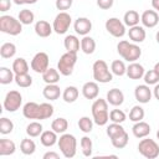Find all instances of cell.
<instances>
[{
	"label": "cell",
	"instance_id": "21",
	"mask_svg": "<svg viewBox=\"0 0 159 159\" xmlns=\"http://www.w3.org/2000/svg\"><path fill=\"white\" fill-rule=\"evenodd\" d=\"M53 31V27L45 20H39L35 24V32L40 37H48Z\"/></svg>",
	"mask_w": 159,
	"mask_h": 159
},
{
	"label": "cell",
	"instance_id": "25",
	"mask_svg": "<svg viewBox=\"0 0 159 159\" xmlns=\"http://www.w3.org/2000/svg\"><path fill=\"white\" fill-rule=\"evenodd\" d=\"M16 150V145L12 140L10 139H0V155L5 157V155H11L14 154Z\"/></svg>",
	"mask_w": 159,
	"mask_h": 159
},
{
	"label": "cell",
	"instance_id": "29",
	"mask_svg": "<svg viewBox=\"0 0 159 159\" xmlns=\"http://www.w3.org/2000/svg\"><path fill=\"white\" fill-rule=\"evenodd\" d=\"M81 50L86 55H92L96 50V41L91 36H83V39L81 40Z\"/></svg>",
	"mask_w": 159,
	"mask_h": 159
},
{
	"label": "cell",
	"instance_id": "4",
	"mask_svg": "<svg viewBox=\"0 0 159 159\" xmlns=\"http://www.w3.org/2000/svg\"><path fill=\"white\" fill-rule=\"evenodd\" d=\"M58 148L62 153V155L67 159H71L76 155V152H77V140L75 138V135L72 134H68V133H63L58 142Z\"/></svg>",
	"mask_w": 159,
	"mask_h": 159
},
{
	"label": "cell",
	"instance_id": "6",
	"mask_svg": "<svg viewBox=\"0 0 159 159\" xmlns=\"http://www.w3.org/2000/svg\"><path fill=\"white\" fill-rule=\"evenodd\" d=\"M93 80L99 83H108L113 80V73L109 71L108 65L103 60H97L92 66Z\"/></svg>",
	"mask_w": 159,
	"mask_h": 159
},
{
	"label": "cell",
	"instance_id": "14",
	"mask_svg": "<svg viewBox=\"0 0 159 159\" xmlns=\"http://www.w3.org/2000/svg\"><path fill=\"white\" fill-rule=\"evenodd\" d=\"M73 29H75L76 34L81 35V36H86L92 30V22L87 17H78L73 24Z\"/></svg>",
	"mask_w": 159,
	"mask_h": 159
},
{
	"label": "cell",
	"instance_id": "55",
	"mask_svg": "<svg viewBox=\"0 0 159 159\" xmlns=\"http://www.w3.org/2000/svg\"><path fill=\"white\" fill-rule=\"evenodd\" d=\"M155 40H157V42L159 43V31L157 32V35H155Z\"/></svg>",
	"mask_w": 159,
	"mask_h": 159
},
{
	"label": "cell",
	"instance_id": "36",
	"mask_svg": "<svg viewBox=\"0 0 159 159\" xmlns=\"http://www.w3.org/2000/svg\"><path fill=\"white\" fill-rule=\"evenodd\" d=\"M111 71L113 75L120 77L127 73V66L124 65V62L122 60H114L111 65Z\"/></svg>",
	"mask_w": 159,
	"mask_h": 159
},
{
	"label": "cell",
	"instance_id": "22",
	"mask_svg": "<svg viewBox=\"0 0 159 159\" xmlns=\"http://www.w3.org/2000/svg\"><path fill=\"white\" fill-rule=\"evenodd\" d=\"M40 142L43 147H53L58 142L57 133L53 130H43L40 135Z\"/></svg>",
	"mask_w": 159,
	"mask_h": 159
},
{
	"label": "cell",
	"instance_id": "23",
	"mask_svg": "<svg viewBox=\"0 0 159 159\" xmlns=\"http://www.w3.org/2000/svg\"><path fill=\"white\" fill-rule=\"evenodd\" d=\"M63 45L67 52H73V53H77L81 47V42L75 35H67L63 40Z\"/></svg>",
	"mask_w": 159,
	"mask_h": 159
},
{
	"label": "cell",
	"instance_id": "56",
	"mask_svg": "<svg viewBox=\"0 0 159 159\" xmlns=\"http://www.w3.org/2000/svg\"><path fill=\"white\" fill-rule=\"evenodd\" d=\"M157 138L159 139V129H158V132H157Z\"/></svg>",
	"mask_w": 159,
	"mask_h": 159
},
{
	"label": "cell",
	"instance_id": "2",
	"mask_svg": "<svg viewBox=\"0 0 159 159\" xmlns=\"http://www.w3.org/2000/svg\"><path fill=\"white\" fill-rule=\"evenodd\" d=\"M117 51L123 60L128 62H135L142 56V48L137 43H132L127 40H122L117 45Z\"/></svg>",
	"mask_w": 159,
	"mask_h": 159
},
{
	"label": "cell",
	"instance_id": "38",
	"mask_svg": "<svg viewBox=\"0 0 159 159\" xmlns=\"http://www.w3.org/2000/svg\"><path fill=\"white\" fill-rule=\"evenodd\" d=\"M128 140H129V137H128V133L127 132H124L120 135H117V137H114V138L111 139L112 145L114 148H117V149H123L128 144Z\"/></svg>",
	"mask_w": 159,
	"mask_h": 159
},
{
	"label": "cell",
	"instance_id": "1",
	"mask_svg": "<svg viewBox=\"0 0 159 159\" xmlns=\"http://www.w3.org/2000/svg\"><path fill=\"white\" fill-rule=\"evenodd\" d=\"M22 114L27 119H47L53 114V106L50 103H36L27 102L22 107Z\"/></svg>",
	"mask_w": 159,
	"mask_h": 159
},
{
	"label": "cell",
	"instance_id": "42",
	"mask_svg": "<svg viewBox=\"0 0 159 159\" xmlns=\"http://www.w3.org/2000/svg\"><path fill=\"white\" fill-rule=\"evenodd\" d=\"M144 109H143V107H140V106H134V107H132V109H130V112H129V120H132V122H139V120H142L143 118H144Z\"/></svg>",
	"mask_w": 159,
	"mask_h": 159
},
{
	"label": "cell",
	"instance_id": "40",
	"mask_svg": "<svg viewBox=\"0 0 159 159\" xmlns=\"http://www.w3.org/2000/svg\"><path fill=\"white\" fill-rule=\"evenodd\" d=\"M124 132H125V129L122 127L120 123H113L112 122V124H109L107 127V135L109 137V139H112V138H114L117 135H120Z\"/></svg>",
	"mask_w": 159,
	"mask_h": 159
},
{
	"label": "cell",
	"instance_id": "41",
	"mask_svg": "<svg viewBox=\"0 0 159 159\" xmlns=\"http://www.w3.org/2000/svg\"><path fill=\"white\" fill-rule=\"evenodd\" d=\"M80 144H81L82 154L84 157H91L92 155V148H93V143H92L91 138L89 137H82Z\"/></svg>",
	"mask_w": 159,
	"mask_h": 159
},
{
	"label": "cell",
	"instance_id": "10",
	"mask_svg": "<svg viewBox=\"0 0 159 159\" xmlns=\"http://www.w3.org/2000/svg\"><path fill=\"white\" fill-rule=\"evenodd\" d=\"M22 104V96L19 91H10L4 98V108L7 112H16Z\"/></svg>",
	"mask_w": 159,
	"mask_h": 159
},
{
	"label": "cell",
	"instance_id": "53",
	"mask_svg": "<svg viewBox=\"0 0 159 159\" xmlns=\"http://www.w3.org/2000/svg\"><path fill=\"white\" fill-rule=\"evenodd\" d=\"M152 6L154 10L159 11V0H152Z\"/></svg>",
	"mask_w": 159,
	"mask_h": 159
},
{
	"label": "cell",
	"instance_id": "27",
	"mask_svg": "<svg viewBox=\"0 0 159 159\" xmlns=\"http://www.w3.org/2000/svg\"><path fill=\"white\" fill-rule=\"evenodd\" d=\"M12 71L15 75L21 73H29V63L24 57H17L12 62Z\"/></svg>",
	"mask_w": 159,
	"mask_h": 159
},
{
	"label": "cell",
	"instance_id": "52",
	"mask_svg": "<svg viewBox=\"0 0 159 159\" xmlns=\"http://www.w3.org/2000/svg\"><path fill=\"white\" fill-rule=\"evenodd\" d=\"M153 94H154V97L159 101V83H157V84L154 86V88H153Z\"/></svg>",
	"mask_w": 159,
	"mask_h": 159
},
{
	"label": "cell",
	"instance_id": "3",
	"mask_svg": "<svg viewBox=\"0 0 159 159\" xmlns=\"http://www.w3.org/2000/svg\"><path fill=\"white\" fill-rule=\"evenodd\" d=\"M92 117L93 122L97 125H106L109 120V113H108V102L107 99L98 98L94 99L92 103Z\"/></svg>",
	"mask_w": 159,
	"mask_h": 159
},
{
	"label": "cell",
	"instance_id": "18",
	"mask_svg": "<svg viewBox=\"0 0 159 159\" xmlns=\"http://www.w3.org/2000/svg\"><path fill=\"white\" fill-rule=\"evenodd\" d=\"M107 102L111 104V106H114V107H118L120 104H123L124 102V94L120 89L118 88H112L107 92Z\"/></svg>",
	"mask_w": 159,
	"mask_h": 159
},
{
	"label": "cell",
	"instance_id": "47",
	"mask_svg": "<svg viewBox=\"0 0 159 159\" xmlns=\"http://www.w3.org/2000/svg\"><path fill=\"white\" fill-rule=\"evenodd\" d=\"M73 4V0H56L55 5H56V9L57 10H61V11H65V10H68Z\"/></svg>",
	"mask_w": 159,
	"mask_h": 159
},
{
	"label": "cell",
	"instance_id": "49",
	"mask_svg": "<svg viewBox=\"0 0 159 159\" xmlns=\"http://www.w3.org/2000/svg\"><path fill=\"white\" fill-rule=\"evenodd\" d=\"M11 7V1L10 0H0V11L5 12L7 10H10Z\"/></svg>",
	"mask_w": 159,
	"mask_h": 159
},
{
	"label": "cell",
	"instance_id": "17",
	"mask_svg": "<svg viewBox=\"0 0 159 159\" xmlns=\"http://www.w3.org/2000/svg\"><path fill=\"white\" fill-rule=\"evenodd\" d=\"M144 73H145V70L140 63L130 62L129 66L127 67V73L125 75L130 80H140L142 77H144Z\"/></svg>",
	"mask_w": 159,
	"mask_h": 159
},
{
	"label": "cell",
	"instance_id": "24",
	"mask_svg": "<svg viewBox=\"0 0 159 159\" xmlns=\"http://www.w3.org/2000/svg\"><path fill=\"white\" fill-rule=\"evenodd\" d=\"M42 94L48 101H56L61 96V89L56 83L55 84H46L45 88L42 89Z\"/></svg>",
	"mask_w": 159,
	"mask_h": 159
},
{
	"label": "cell",
	"instance_id": "5",
	"mask_svg": "<svg viewBox=\"0 0 159 159\" xmlns=\"http://www.w3.org/2000/svg\"><path fill=\"white\" fill-rule=\"evenodd\" d=\"M0 31L11 36H17L22 31V24L14 16L2 15L0 16Z\"/></svg>",
	"mask_w": 159,
	"mask_h": 159
},
{
	"label": "cell",
	"instance_id": "45",
	"mask_svg": "<svg viewBox=\"0 0 159 159\" xmlns=\"http://www.w3.org/2000/svg\"><path fill=\"white\" fill-rule=\"evenodd\" d=\"M14 130V123L6 118V117H2L0 119V133L1 134H9Z\"/></svg>",
	"mask_w": 159,
	"mask_h": 159
},
{
	"label": "cell",
	"instance_id": "26",
	"mask_svg": "<svg viewBox=\"0 0 159 159\" xmlns=\"http://www.w3.org/2000/svg\"><path fill=\"white\" fill-rule=\"evenodd\" d=\"M42 80L45 81L46 84H55L60 81V72L58 70L48 67L43 73H42Z\"/></svg>",
	"mask_w": 159,
	"mask_h": 159
},
{
	"label": "cell",
	"instance_id": "32",
	"mask_svg": "<svg viewBox=\"0 0 159 159\" xmlns=\"http://www.w3.org/2000/svg\"><path fill=\"white\" fill-rule=\"evenodd\" d=\"M20 150H21V153L25 154V155H31V154H34L35 150H36V144H35V142H34L32 139L25 138V139H22L21 143H20Z\"/></svg>",
	"mask_w": 159,
	"mask_h": 159
},
{
	"label": "cell",
	"instance_id": "34",
	"mask_svg": "<svg viewBox=\"0 0 159 159\" xmlns=\"http://www.w3.org/2000/svg\"><path fill=\"white\" fill-rule=\"evenodd\" d=\"M12 81H15L14 71L7 68V67H0V83L1 84H9Z\"/></svg>",
	"mask_w": 159,
	"mask_h": 159
},
{
	"label": "cell",
	"instance_id": "31",
	"mask_svg": "<svg viewBox=\"0 0 159 159\" xmlns=\"http://www.w3.org/2000/svg\"><path fill=\"white\" fill-rule=\"evenodd\" d=\"M68 128V122L66 118H56L52 120L51 123V129L53 132H56L57 134H63Z\"/></svg>",
	"mask_w": 159,
	"mask_h": 159
},
{
	"label": "cell",
	"instance_id": "46",
	"mask_svg": "<svg viewBox=\"0 0 159 159\" xmlns=\"http://www.w3.org/2000/svg\"><path fill=\"white\" fill-rule=\"evenodd\" d=\"M144 82H145V84H148V86H150V84H157L158 82H159V75L154 71V70H149V71H147L145 73H144Z\"/></svg>",
	"mask_w": 159,
	"mask_h": 159
},
{
	"label": "cell",
	"instance_id": "39",
	"mask_svg": "<svg viewBox=\"0 0 159 159\" xmlns=\"http://www.w3.org/2000/svg\"><path fill=\"white\" fill-rule=\"evenodd\" d=\"M19 20L22 25H30L34 22L35 20V15L31 10L29 9H22L20 12H19Z\"/></svg>",
	"mask_w": 159,
	"mask_h": 159
},
{
	"label": "cell",
	"instance_id": "50",
	"mask_svg": "<svg viewBox=\"0 0 159 159\" xmlns=\"http://www.w3.org/2000/svg\"><path fill=\"white\" fill-rule=\"evenodd\" d=\"M43 159H60V154L56 152H47L42 157Z\"/></svg>",
	"mask_w": 159,
	"mask_h": 159
},
{
	"label": "cell",
	"instance_id": "35",
	"mask_svg": "<svg viewBox=\"0 0 159 159\" xmlns=\"http://www.w3.org/2000/svg\"><path fill=\"white\" fill-rule=\"evenodd\" d=\"M42 129H43V127H42V124L40 122H31L26 127V133H27L29 137L35 138V137L41 135V133L43 132Z\"/></svg>",
	"mask_w": 159,
	"mask_h": 159
},
{
	"label": "cell",
	"instance_id": "30",
	"mask_svg": "<svg viewBox=\"0 0 159 159\" xmlns=\"http://www.w3.org/2000/svg\"><path fill=\"white\" fill-rule=\"evenodd\" d=\"M139 20H140L139 14H138L135 10H128V11L124 14V16H123V22H124V25H125V26H129V27L138 25V24H139Z\"/></svg>",
	"mask_w": 159,
	"mask_h": 159
},
{
	"label": "cell",
	"instance_id": "9",
	"mask_svg": "<svg viewBox=\"0 0 159 159\" xmlns=\"http://www.w3.org/2000/svg\"><path fill=\"white\" fill-rule=\"evenodd\" d=\"M71 22H72V19H71V15L67 14L66 11H61L56 15L55 20H53V24H52V27H53V31L58 35H63L67 32V30L70 29L71 26Z\"/></svg>",
	"mask_w": 159,
	"mask_h": 159
},
{
	"label": "cell",
	"instance_id": "8",
	"mask_svg": "<svg viewBox=\"0 0 159 159\" xmlns=\"http://www.w3.org/2000/svg\"><path fill=\"white\" fill-rule=\"evenodd\" d=\"M138 152L147 159H155L159 157V145L150 138H142L138 144Z\"/></svg>",
	"mask_w": 159,
	"mask_h": 159
},
{
	"label": "cell",
	"instance_id": "15",
	"mask_svg": "<svg viewBox=\"0 0 159 159\" xmlns=\"http://www.w3.org/2000/svg\"><path fill=\"white\" fill-rule=\"evenodd\" d=\"M140 21H142V24H143L144 27L152 29V27H154V26L158 25V22H159V15H158V12L155 10H145L142 14V16H140Z\"/></svg>",
	"mask_w": 159,
	"mask_h": 159
},
{
	"label": "cell",
	"instance_id": "20",
	"mask_svg": "<svg viewBox=\"0 0 159 159\" xmlns=\"http://www.w3.org/2000/svg\"><path fill=\"white\" fill-rule=\"evenodd\" d=\"M128 36L129 39L134 42V43H138V42H143L145 40V30L143 26H139V25H135V26H132L129 27L128 30Z\"/></svg>",
	"mask_w": 159,
	"mask_h": 159
},
{
	"label": "cell",
	"instance_id": "28",
	"mask_svg": "<svg viewBox=\"0 0 159 159\" xmlns=\"http://www.w3.org/2000/svg\"><path fill=\"white\" fill-rule=\"evenodd\" d=\"M78 94H80V92H78V88H77V87H75V86H68V87H66V88L63 89V92H62V98H63V101H65L66 103H73V102L78 98Z\"/></svg>",
	"mask_w": 159,
	"mask_h": 159
},
{
	"label": "cell",
	"instance_id": "43",
	"mask_svg": "<svg viewBox=\"0 0 159 159\" xmlns=\"http://www.w3.org/2000/svg\"><path fill=\"white\" fill-rule=\"evenodd\" d=\"M78 128L83 132V133H89L93 128V119H91L89 117H81L78 119Z\"/></svg>",
	"mask_w": 159,
	"mask_h": 159
},
{
	"label": "cell",
	"instance_id": "12",
	"mask_svg": "<svg viewBox=\"0 0 159 159\" xmlns=\"http://www.w3.org/2000/svg\"><path fill=\"white\" fill-rule=\"evenodd\" d=\"M48 62H50V60H48V55L46 52H37L32 57L30 66H31L32 71L42 75L48 68Z\"/></svg>",
	"mask_w": 159,
	"mask_h": 159
},
{
	"label": "cell",
	"instance_id": "54",
	"mask_svg": "<svg viewBox=\"0 0 159 159\" xmlns=\"http://www.w3.org/2000/svg\"><path fill=\"white\" fill-rule=\"evenodd\" d=\"M153 70H154V71H155V72L159 75V62H157V63L154 65V68H153Z\"/></svg>",
	"mask_w": 159,
	"mask_h": 159
},
{
	"label": "cell",
	"instance_id": "37",
	"mask_svg": "<svg viewBox=\"0 0 159 159\" xmlns=\"http://www.w3.org/2000/svg\"><path fill=\"white\" fill-rule=\"evenodd\" d=\"M15 83L21 88H27L32 84V77L29 73L15 75Z\"/></svg>",
	"mask_w": 159,
	"mask_h": 159
},
{
	"label": "cell",
	"instance_id": "44",
	"mask_svg": "<svg viewBox=\"0 0 159 159\" xmlns=\"http://www.w3.org/2000/svg\"><path fill=\"white\" fill-rule=\"evenodd\" d=\"M125 119H127V116L120 109H112L109 112V120L113 123H120L122 124Z\"/></svg>",
	"mask_w": 159,
	"mask_h": 159
},
{
	"label": "cell",
	"instance_id": "13",
	"mask_svg": "<svg viewBox=\"0 0 159 159\" xmlns=\"http://www.w3.org/2000/svg\"><path fill=\"white\" fill-rule=\"evenodd\" d=\"M152 94H153L152 93V89L149 88L148 84H139L134 89V97L142 104L148 103L152 99Z\"/></svg>",
	"mask_w": 159,
	"mask_h": 159
},
{
	"label": "cell",
	"instance_id": "48",
	"mask_svg": "<svg viewBox=\"0 0 159 159\" xmlns=\"http://www.w3.org/2000/svg\"><path fill=\"white\" fill-rule=\"evenodd\" d=\"M114 4V0H97V5L99 9L102 10H108L113 6Z\"/></svg>",
	"mask_w": 159,
	"mask_h": 159
},
{
	"label": "cell",
	"instance_id": "11",
	"mask_svg": "<svg viewBox=\"0 0 159 159\" xmlns=\"http://www.w3.org/2000/svg\"><path fill=\"white\" fill-rule=\"evenodd\" d=\"M106 30L113 36V37H123L125 35V25L122 22L118 17H109L106 21Z\"/></svg>",
	"mask_w": 159,
	"mask_h": 159
},
{
	"label": "cell",
	"instance_id": "33",
	"mask_svg": "<svg viewBox=\"0 0 159 159\" xmlns=\"http://www.w3.org/2000/svg\"><path fill=\"white\" fill-rule=\"evenodd\" d=\"M16 53V46L12 42H5L0 47V56L2 58H11Z\"/></svg>",
	"mask_w": 159,
	"mask_h": 159
},
{
	"label": "cell",
	"instance_id": "19",
	"mask_svg": "<svg viewBox=\"0 0 159 159\" xmlns=\"http://www.w3.org/2000/svg\"><path fill=\"white\" fill-rule=\"evenodd\" d=\"M132 132H133V135L135 138H145L149 135L150 133V125L147 123V122H143V120H139V122H135L134 125L132 127Z\"/></svg>",
	"mask_w": 159,
	"mask_h": 159
},
{
	"label": "cell",
	"instance_id": "16",
	"mask_svg": "<svg viewBox=\"0 0 159 159\" xmlns=\"http://www.w3.org/2000/svg\"><path fill=\"white\" fill-rule=\"evenodd\" d=\"M99 93V87L97 82L88 81L82 86V94L86 99H96Z\"/></svg>",
	"mask_w": 159,
	"mask_h": 159
},
{
	"label": "cell",
	"instance_id": "51",
	"mask_svg": "<svg viewBox=\"0 0 159 159\" xmlns=\"http://www.w3.org/2000/svg\"><path fill=\"white\" fill-rule=\"evenodd\" d=\"M16 5H24V4H36L37 0H12Z\"/></svg>",
	"mask_w": 159,
	"mask_h": 159
},
{
	"label": "cell",
	"instance_id": "7",
	"mask_svg": "<svg viewBox=\"0 0 159 159\" xmlns=\"http://www.w3.org/2000/svg\"><path fill=\"white\" fill-rule=\"evenodd\" d=\"M76 62H77V53L66 52L60 57L57 62V70L62 76H71Z\"/></svg>",
	"mask_w": 159,
	"mask_h": 159
}]
</instances>
